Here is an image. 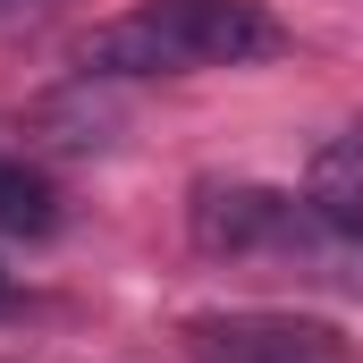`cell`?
I'll use <instances>...</instances> for the list:
<instances>
[{"mask_svg": "<svg viewBox=\"0 0 363 363\" xmlns=\"http://www.w3.org/2000/svg\"><path fill=\"white\" fill-rule=\"evenodd\" d=\"M186 228H194V254H211V262H296V254H313L321 211L279 194V186L203 178L186 203Z\"/></svg>", "mask_w": 363, "mask_h": 363, "instance_id": "2", "label": "cell"}, {"mask_svg": "<svg viewBox=\"0 0 363 363\" xmlns=\"http://www.w3.org/2000/svg\"><path fill=\"white\" fill-rule=\"evenodd\" d=\"M287 51L262 0H135L118 26L85 43V68L101 77H186V68H262Z\"/></svg>", "mask_w": 363, "mask_h": 363, "instance_id": "1", "label": "cell"}, {"mask_svg": "<svg viewBox=\"0 0 363 363\" xmlns=\"http://www.w3.org/2000/svg\"><path fill=\"white\" fill-rule=\"evenodd\" d=\"M194 363H347V338L313 313H194Z\"/></svg>", "mask_w": 363, "mask_h": 363, "instance_id": "3", "label": "cell"}, {"mask_svg": "<svg viewBox=\"0 0 363 363\" xmlns=\"http://www.w3.org/2000/svg\"><path fill=\"white\" fill-rule=\"evenodd\" d=\"M304 203L321 211L330 237L363 245V135H330V144L313 152V169H304Z\"/></svg>", "mask_w": 363, "mask_h": 363, "instance_id": "4", "label": "cell"}, {"mask_svg": "<svg viewBox=\"0 0 363 363\" xmlns=\"http://www.w3.org/2000/svg\"><path fill=\"white\" fill-rule=\"evenodd\" d=\"M0 228H17V237L51 228V186L34 178L26 161H9V152H0Z\"/></svg>", "mask_w": 363, "mask_h": 363, "instance_id": "5", "label": "cell"}]
</instances>
